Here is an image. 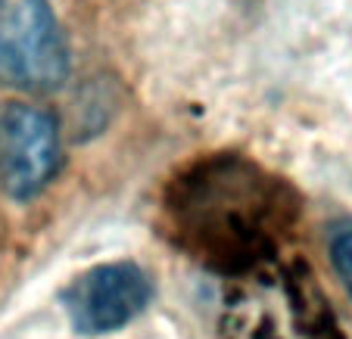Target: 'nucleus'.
<instances>
[{"mask_svg": "<svg viewBox=\"0 0 352 339\" xmlns=\"http://www.w3.org/2000/svg\"><path fill=\"white\" fill-rule=\"evenodd\" d=\"M162 212L175 243L193 259L240 271L278 253L299 215V196L290 180L250 156L209 153L168 180Z\"/></svg>", "mask_w": 352, "mask_h": 339, "instance_id": "1", "label": "nucleus"}, {"mask_svg": "<svg viewBox=\"0 0 352 339\" xmlns=\"http://www.w3.org/2000/svg\"><path fill=\"white\" fill-rule=\"evenodd\" d=\"M72 72L69 40L47 0H0V84L50 93Z\"/></svg>", "mask_w": 352, "mask_h": 339, "instance_id": "2", "label": "nucleus"}, {"mask_svg": "<svg viewBox=\"0 0 352 339\" xmlns=\"http://www.w3.org/2000/svg\"><path fill=\"white\" fill-rule=\"evenodd\" d=\"M153 302V277L138 261H103L60 290V308L69 327L78 336H107L150 308Z\"/></svg>", "mask_w": 352, "mask_h": 339, "instance_id": "3", "label": "nucleus"}, {"mask_svg": "<svg viewBox=\"0 0 352 339\" xmlns=\"http://www.w3.org/2000/svg\"><path fill=\"white\" fill-rule=\"evenodd\" d=\"M63 134L50 109L10 103L0 113V187L10 200L32 202L56 180Z\"/></svg>", "mask_w": 352, "mask_h": 339, "instance_id": "4", "label": "nucleus"}, {"mask_svg": "<svg viewBox=\"0 0 352 339\" xmlns=\"http://www.w3.org/2000/svg\"><path fill=\"white\" fill-rule=\"evenodd\" d=\"M327 259L333 265V274L340 277L346 296L352 299V221H340L327 233Z\"/></svg>", "mask_w": 352, "mask_h": 339, "instance_id": "5", "label": "nucleus"}]
</instances>
